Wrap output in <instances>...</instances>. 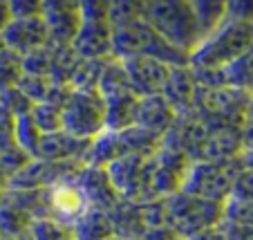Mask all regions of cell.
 <instances>
[{
  "mask_svg": "<svg viewBox=\"0 0 253 240\" xmlns=\"http://www.w3.org/2000/svg\"><path fill=\"white\" fill-rule=\"evenodd\" d=\"M222 222H226L231 227H253V202L229 197L224 202Z\"/></svg>",
  "mask_w": 253,
  "mask_h": 240,
  "instance_id": "obj_33",
  "label": "cell"
},
{
  "mask_svg": "<svg viewBox=\"0 0 253 240\" xmlns=\"http://www.w3.org/2000/svg\"><path fill=\"white\" fill-rule=\"evenodd\" d=\"M96 90H99V95L103 96V99L121 95V92H132L130 90V83H128V77H126V70H124V65H121V61H117V58H108L103 72H101Z\"/></svg>",
  "mask_w": 253,
  "mask_h": 240,
  "instance_id": "obj_27",
  "label": "cell"
},
{
  "mask_svg": "<svg viewBox=\"0 0 253 240\" xmlns=\"http://www.w3.org/2000/svg\"><path fill=\"white\" fill-rule=\"evenodd\" d=\"M126 70V77H128L130 90L141 99V96H155L162 95L164 86L168 81V74H170V67H166L164 63L155 61L150 56H132L121 61Z\"/></svg>",
  "mask_w": 253,
  "mask_h": 240,
  "instance_id": "obj_9",
  "label": "cell"
},
{
  "mask_svg": "<svg viewBox=\"0 0 253 240\" xmlns=\"http://www.w3.org/2000/svg\"><path fill=\"white\" fill-rule=\"evenodd\" d=\"M222 211V202H209L191 197L186 193H175L166 197V227H170L182 238H191L200 231L220 225Z\"/></svg>",
  "mask_w": 253,
  "mask_h": 240,
  "instance_id": "obj_4",
  "label": "cell"
},
{
  "mask_svg": "<svg viewBox=\"0 0 253 240\" xmlns=\"http://www.w3.org/2000/svg\"><path fill=\"white\" fill-rule=\"evenodd\" d=\"M0 36H2L5 48L16 52L18 56H25V54L34 52V49L49 45V36H47V27L43 23V16L27 18V20H11L9 27Z\"/></svg>",
  "mask_w": 253,
  "mask_h": 240,
  "instance_id": "obj_10",
  "label": "cell"
},
{
  "mask_svg": "<svg viewBox=\"0 0 253 240\" xmlns=\"http://www.w3.org/2000/svg\"><path fill=\"white\" fill-rule=\"evenodd\" d=\"M32 216L20 211L16 204H11L5 195L0 197V236L7 238H18L32 227Z\"/></svg>",
  "mask_w": 253,
  "mask_h": 240,
  "instance_id": "obj_25",
  "label": "cell"
},
{
  "mask_svg": "<svg viewBox=\"0 0 253 240\" xmlns=\"http://www.w3.org/2000/svg\"><path fill=\"white\" fill-rule=\"evenodd\" d=\"M240 135H242V150L244 153H253V119H244Z\"/></svg>",
  "mask_w": 253,
  "mask_h": 240,
  "instance_id": "obj_46",
  "label": "cell"
},
{
  "mask_svg": "<svg viewBox=\"0 0 253 240\" xmlns=\"http://www.w3.org/2000/svg\"><path fill=\"white\" fill-rule=\"evenodd\" d=\"M253 49V25L226 20L200 43L188 56V67H204V70H222L235 58Z\"/></svg>",
  "mask_w": 253,
  "mask_h": 240,
  "instance_id": "obj_2",
  "label": "cell"
},
{
  "mask_svg": "<svg viewBox=\"0 0 253 240\" xmlns=\"http://www.w3.org/2000/svg\"><path fill=\"white\" fill-rule=\"evenodd\" d=\"M2 49H5V43H2V36H0V52H2Z\"/></svg>",
  "mask_w": 253,
  "mask_h": 240,
  "instance_id": "obj_52",
  "label": "cell"
},
{
  "mask_svg": "<svg viewBox=\"0 0 253 240\" xmlns=\"http://www.w3.org/2000/svg\"><path fill=\"white\" fill-rule=\"evenodd\" d=\"M52 48H54V45H52ZM81 63H83V58L79 56L77 49L72 48V45H65V48H54L52 70H49V81H52L54 86H70Z\"/></svg>",
  "mask_w": 253,
  "mask_h": 240,
  "instance_id": "obj_23",
  "label": "cell"
},
{
  "mask_svg": "<svg viewBox=\"0 0 253 240\" xmlns=\"http://www.w3.org/2000/svg\"><path fill=\"white\" fill-rule=\"evenodd\" d=\"M0 197H2V189H0Z\"/></svg>",
  "mask_w": 253,
  "mask_h": 240,
  "instance_id": "obj_55",
  "label": "cell"
},
{
  "mask_svg": "<svg viewBox=\"0 0 253 240\" xmlns=\"http://www.w3.org/2000/svg\"><path fill=\"white\" fill-rule=\"evenodd\" d=\"M72 236H74V240H108V238H115V236H112L110 216H108L105 211L87 209V211L72 225Z\"/></svg>",
  "mask_w": 253,
  "mask_h": 240,
  "instance_id": "obj_22",
  "label": "cell"
},
{
  "mask_svg": "<svg viewBox=\"0 0 253 240\" xmlns=\"http://www.w3.org/2000/svg\"><path fill=\"white\" fill-rule=\"evenodd\" d=\"M43 7L41 2H32V0H9V14L11 20H27L41 16Z\"/></svg>",
  "mask_w": 253,
  "mask_h": 240,
  "instance_id": "obj_43",
  "label": "cell"
},
{
  "mask_svg": "<svg viewBox=\"0 0 253 240\" xmlns=\"http://www.w3.org/2000/svg\"><path fill=\"white\" fill-rule=\"evenodd\" d=\"M63 130L79 140H92L105 130V99L99 90H74L63 108Z\"/></svg>",
  "mask_w": 253,
  "mask_h": 240,
  "instance_id": "obj_6",
  "label": "cell"
},
{
  "mask_svg": "<svg viewBox=\"0 0 253 240\" xmlns=\"http://www.w3.org/2000/svg\"><path fill=\"white\" fill-rule=\"evenodd\" d=\"M244 150L240 128L220 130V133H211L206 137L204 144L193 153L191 162H229V159H238Z\"/></svg>",
  "mask_w": 253,
  "mask_h": 240,
  "instance_id": "obj_15",
  "label": "cell"
},
{
  "mask_svg": "<svg viewBox=\"0 0 253 240\" xmlns=\"http://www.w3.org/2000/svg\"><path fill=\"white\" fill-rule=\"evenodd\" d=\"M72 88L70 86H49V92H47V96H45V101L43 103H49V106H54V108H65V103L70 101V96H72Z\"/></svg>",
  "mask_w": 253,
  "mask_h": 240,
  "instance_id": "obj_44",
  "label": "cell"
},
{
  "mask_svg": "<svg viewBox=\"0 0 253 240\" xmlns=\"http://www.w3.org/2000/svg\"><path fill=\"white\" fill-rule=\"evenodd\" d=\"M29 115H32L36 128L43 135H52V133L63 130V110L61 108H54V106H49V103H36Z\"/></svg>",
  "mask_w": 253,
  "mask_h": 240,
  "instance_id": "obj_32",
  "label": "cell"
},
{
  "mask_svg": "<svg viewBox=\"0 0 253 240\" xmlns=\"http://www.w3.org/2000/svg\"><path fill=\"white\" fill-rule=\"evenodd\" d=\"M153 34V27L143 18L126 23L121 27H112V58L126 61L132 56H143Z\"/></svg>",
  "mask_w": 253,
  "mask_h": 240,
  "instance_id": "obj_11",
  "label": "cell"
},
{
  "mask_svg": "<svg viewBox=\"0 0 253 240\" xmlns=\"http://www.w3.org/2000/svg\"><path fill=\"white\" fill-rule=\"evenodd\" d=\"M110 2L101 0H87L81 2V27L72 48L83 61H96V58L112 56V25L108 18Z\"/></svg>",
  "mask_w": 253,
  "mask_h": 240,
  "instance_id": "obj_5",
  "label": "cell"
},
{
  "mask_svg": "<svg viewBox=\"0 0 253 240\" xmlns=\"http://www.w3.org/2000/svg\"><path fill=\"white\" fill-rule=\"evenodd\" d=\"M141 216L146 229L166 227V200H155L148 202V204H141Z\"/></svg>",
  "mask_w": 253,
  "mask_h": 240,
  "instance_id": "obj_38",
  "label": "cell"
},
{
  "mask_svg": "<svg viewBox=\"0 0 253 240\" xmlns=\"http://www.w3.org/2000/svg\"><path fill=\"white\" fill-rule=\"evenodd\" d=\"M112 58V56H110ZM105 63L108 58H96V61H83L79 65L77 74L72 79V90H96L99 86V79H101V72H103Z\"/></svg>",
  "mask_w": 253,
  "mask_h": 240,
  "instance_id": "obj_30",
  "label": "cell"
},
{
  "mask_svg": "<svg viewBox=\"0 0 253 240\" xmlns=\"http://www.w3.org/2000/svg\"><path fill=\"white\" fill-rule=\"evenodd\" d=\"M222 74H224L226 88H233V90L251 95L253 92V49H249L244 56L235 58L233 63L222 67Z\"/></svg>",
  "mask_w": 253,
  "mask_h": 240,
  "instance_id": "obj_24",
  "label": "cell"
},
{
  "mask_svg": "<svg viewBox=\"0 0 253 240\" xmlns=\"http://www.w3.org/2000/svg\"><path fill=\"white\" fill-rule=\"evenodd\" d=\"M90 140H79L74 135L58 130L52 135H43L39 146V155L36 159H45V162H79L85 153Z\"/></svg>",
  "mask_w": 253,
  "mask_h": 240,
  "instance_id": "obj_16",
  "label": "cell"
},
{
  "mask_svg": "<svg viewBox=\"0 0 253 240\" xmlns=\"http://www.w3.org/2000/svg\"><path fill=\"white\" fill-rule=\"evenodd\" d=\"M143 20L162 36L172 48L182 49L191 56L193 49L200 48L202 32L197 18L193 14L191 2H177V0H164V2H143Z\"/></svg>",
  "mask_w": 253,
  "mask_h": 240,
  "instance_id": "obj_1",
  "label": "cell"
},
{
  "mask_svg": "<svg viewBox=\"0 0 253 240\" xmlns=\"http://www.w3.org/2000/svg\"><path fill=\"white\" fill-rule=\"evenodd\" d=\"M220 229L226 240H253V227H231L220 222Z\"/></svg>",
  "mask_w": 253,
  "mask_h": 240,
  "instance_id": "obj_45",
  "label": "cell"
},
{
  "mask_svg": "<svg viewBox=\"0 0 253 240\" xmlns=\"http://www.w3.org/2000/svg\"><path fill=\"white\" fill-rule=\"evenodd\" d=\"M240 159H242V166L244 168L253 171V153H242V155H240Z\"/></svg>",
  "mask_w": 253,
  "mask_h": 240,
  "instance_id": "obj_49",
  "label": "cell"
},
{
  "mask_svg": "<svg viewBox=\"0 0 253 240\" xmlns=\"http://www.w3.org/2000/svg\"><path fill=\"white\" fill-rule=\"evenodd\" d=\"M29 234L34 240H74L72 227L54 220V218H41L34 220L29 227Z\"/></svg>",
  "mask_w": 253,
  "mask_h": 240,
  "instance_id": "obj_29",
  "label": "cell"
},
{
  "mask_svg": "<svg viewBox=\"0 0 253 240\" xmlns=\"http://www.w3.org/2000/svg\"><path fill=\"white\" fill-rule=\"evenodd\" d=\"M186 240H226V238H224V234H222L220 225H217V227H211V229L200 231V234L191 236V238H186Z\"/></svg>",
  "mask_w": 253,
  "mask_h": 240,
  "instance_id": "obj_47",
  "label": "cell"
},
{
  "mask_svg": "<svg viewBox=\"0 0 253 240\" xmlns=\"http://www.w3.org/2000/svg\"><path fill=\"white\" fill-rule=\"evenodd\" d=\"M11 23V14H9V2H2L0 0V34L5 32Z\"/></svg>",
  "mask_w": 253,
  "mask_h": 240,
  "instance_id": "obj_48",
  "label": "cell"
},
{
  "mask_svg": "<svg viewBox=\"0 0 253 240\" xmlns=\"http://www.w3.org/2000/svg\"><path fill=\"white\" fill-rule=\"evenodd\" d=\"M16 146V117L0 108V153Z\"/></svg>",
  "mask_w": 253,
  "mask_h": 240,
  "instance_id": "obj_40",
  "label": "cell"
},
{
  "mask_svg": "<svg viewBox=\"0 0 253 240\" xmlns=\"http://www.w3.org/2000/svg\"><path fill=\"white\" fill-rule=\"evenodd\" d=\"M117 135H119L121 148L126 155H137V157L148 159L162 148V135H155L146 128H139V126H130Z\"/></svg>",
  "mask_w": 253,
  "mask_h": 240,
  "instance_id": "obj_21",
  "label": "cell"
},
{
  "mask_svg": "<svg viewBox=\"0 0 253 240\" xmlns=\"http://www.w3.org/2000/svg\"><path fill=\"white\" fill-rule=\"evenodd\" d=\"M77 184L83 191L90 209H96V211H110L115 209V204L121 200L117 195L115 187L110 184V178L105 173V168H85L77 173Z\"/></svg>",
  "mask_w": 253,
  "mask_h": 240,
  "instance_id": "obj_12",
  "label": "cell"
},
{
  "mask_svg": "<svg viewBox=\"0 0 253 240\" xmlns=\"http://www.w3.org/2000/svg\"><path fill=\"white\" fill-rule=\"evenodd\" d=\"M177 115L168 101L164 99L162 95H155V96H141L137 101V110H134V126L139 128H146L155 135H166L168 130L172 128L175 124Z\"/></svg>",
  "mask_w": 253,
  "mask_h": 240,
  "instance_id": "obj_14",
  "label": "cell"
},
{
  "mask_svg": "<svg viewBox=\"0 0 253 240\" xmlns=\"http://www.w3.org/2000/svg\"><path fill=\"white\" fill-rule=\"evenodd\" d=\"M124 148H121L119 135L110 133V130H103L96 137H92L90 144H87L85 153L81 157V166L85 168H105L108 164H112L115 159L124 157Z\"/></svg>",
  "mask_w": 253,
  "mask_h": 240,
  "instance_id": "obj_19",
  "label": "cell"
},
{
  "mask_svg": "<svg viewBox=\"0 0 253 240\" xmlns=\"http://www.w3.org/2000/svg\"><path fill=\"white\" fill-rule=\"evenodd\" d=\"M231 197L244 200V202H253V171H249V168L240 171L233 182V189H231Z\"/></svg>",
  "mask_w": 253,
  "mask_h": 240,
  "instance_id": "obj_41",
  "label": "cell"
},
{
  "mask_svg": "<svg viewBox=\"0 0 253 240\" xmlns=\"http://www.w3.org/2000/svg\"><path fill=\"white\" fill-rule=\"evenodd\" d=\"M108 18H110L112 27H121L126 23L143 18V2H124V0L121 2H110Z\"/></svg>",
  "mask_w": 253,
  "mask_h": 240,
  "instance_id": "obj_36",
  "label": "cell"
},
{
  "mask_svg": "<svg viewBox=\"0 0 253 240\" xmlns=\"http://www.w3.org/2000/svg\"><path fill=\"white\" fill-rule=\"evenodd\" d=\"M242 168L244 166L240 157L229 159V162H193L182 180L179 193L224 204L231 197L233 182Z\"/></svg>",
  "mask_w": 253,
  "mask_h": 240,
  "instance_id": "obj_3",
  "label": "cell"
},
{
  "mask_svg": "<svg viewBox=\"0 0 253 240\" xmlns=\"http://www.w3.org/2000/svg\"><path fill=\"white\" fill-rule=\"evenodd\" d=\"M41 140H43V133L36 128L32 115H25V117H18V119H16V146L23 148L29 157L36 159Z\"/></svg>",
  "mask_w": 253,
  "mask_h": 240,
  "instance_id": "obj_28",
  "label": "cell"
},
{
  "mask_svg": "<svg viewBox=\"0 0 253 240\" xmlns=\"http://www.w3.org/2000/svg\"><path fill=\"white\" fill-rule=\"evenodd\" d=\"M226 20L253 25V2L251 0H231V2H226Z\"/></svg>",
  "mask_w": 253,
  "mask_h": 240,
  "instance_id": "obj_42",
  "label": "cell"
},
{
  "mask_svg": "<svg viewBox=\"0 0 253 240\" xmlns=\"http://www.w3.org/2000/svg\"><path fill=\"white\" fill-rule=\"evenodd\" d=\"M108 240H119V238H108Z\"/></svg>",
  "mask_w": 253,
  "mask_h": 240,
  "instance_id": "obj_54",
  "label": "cell"
},
{
  "mask_svg": "<svg viewBox=\"0 0 253 240\" xmlns=\"http://www.w3.org/2000/svg\"><path fill=\"white\" fill-rule=\"evenodd\" d=\"M43 23L47 27L49 45L65 48L72 45L81 27V2H67V0H45L41 2Z\"/></svg>",
  "mask_w": 253,
  "mask_h": 240,
  "instance_id": "obj_7",
  "label": "cell"
},
{
  "mask_svg": "<svg viewBox=\"0 0 253 240\" xmlns=\"http://www.w3.org/2000/svg\"><path fill=\"white\" fill-rule=\"evenodd\" d=\"M52 54L54 48L45 45L34 52L25 54L23 56V74H34V77H47L49 79V70H52Z\"/></svg>",
  "mask_w": 253,
  "mask_h": 240,
  "instance_id": "obj_34",
  "label": "cell"
},
{
  "mask_svg": "<svg viewBox=\"0 0 253 240\" xmlns=\"http://www.w3.org/2000/svg\"><path fill=\"white\" fill-rule=\"evenodd\" d=\"M247 119H253V92L249 96V106H247Z\"/></svg>",
  "mask_w": 253,
  "mask_h": 240,
  "instance_id": "obj_51",
  "label": "cell"
},
{
  "mask_svg": "<svg viewBox=\"0 0 253 240\" xmlns=\"http://www.w3.org/2000/svg\"><path fill=\"white\" fill-rule=\"evenodd\" d=\"M20 77H23V56L5 48L0 52V92L16 88Z\"/></svg>",
  "mask_w": 253,
  "mask_h": 240,
  "instance_id": "obj_31",
  "label": "cell"
},
{
  "mask_svg": "<svg viewBox=\"0 0 253 240\" xmlns=\"http://www.w3.org/2000/svg\"><path fill=\"white\" fill-rule=\"evenodd\" d=\"M7 180H9V175L5 173V168L0 166V189H2V191H5V187H7Z\"/></svg>",
  "mask_w": 253,
  "mask_h": 240,
  "instance_id": "obj_50",
  "label": "cell"
},
{
  "mask_svg": "<svg viewBox=\"0 0 253 240\" xmlns=\"http://www.w3.org/2000/svg\"><path fill=\"white\" fill-rule=\"evenodd\" d=\"M195 79L188 67H170L168 81L162 90V96L168 101V106L175 110L177 117L193 112V95H195Z\"/></svg>",
  "mask_w": 253,
  "mask_h": 240,
  "instance_id": "obj_17",
  "label": "cell"
},
{
  "mask_svg": "<svg viewBox=\"0 0 253 240\" xmlns=\"http://www.w3.org/2000/svg\"><path fill=\"white\" fill-rule=\"evenodd\" d=\"M139 96L134 92H121V95L105 99V130L121 133V130L134 126V110H137Z\"/></svg>",
  "mask_w": 253,
  "mask_h": 240,
  "instance_id": "obj_20",
  "label": "cell"
},
{
  "mask_svg": "<svg viewBox=\"0 0 253 240\" xmlns=\"http://www.w3.org/2000/svg\"><path fill=\"white\" fill-rule=\"evenodd\" d=\"M112 225V236L119 240H143L146 236V225L141 216V204H134L128 200H119L115 209L108 211Z\"/></svg>",
  "mask_w": 253,
  "mask_h": 240,
  "instance_id": "obj_18",
  "label": "cell"
},
{
  "mask_svg": "<svg viewBox=\"0 0 253 240\" xmlns=\"http://www.w3.org/2000/svg\"><path fill=\"white\" fill-rule=\"evenodd\" d=\"M0 108H5L9 115H14L16 119H18V117H25L32 112L34 103L18 90V88H9V90L0 92Z\"/></svg>",
  "mask_w": 253,
  "mask_h": 240,
  "instance_id": "obj_37",
  "label": "cell"
},
{
  "mask_svg": "<svg viewBox=\"0 0 253 240\" xmlns=\"http://www.w3.org/2000/svg\"><path fill=\"white\" fill-rule=\"evenodd\" d=\"M193 14L200 25L202 39H209L215 29L220 27L226 18V2H211V0H197L191 2Z\"/></svg>",
  "mask_w": 253,
  "mask_h": 240,
  "instance_id": "obj_26",
  "label": "cell"
},
{
  "mask_svg": "<svg viewBox=\"0 0 253 240\" xmlns=\"http://www.w3.org/2000/svg\"><path fill=\"white\" fill-rule=\"evenodd\" d=\"M143 162H146V159L137 157V155H124V157L115 159L112 164L105 166V173L110 178V184L115 187L117 195H119L121 200H128V202L137 200Z\"/></svg>",
  "mask_w": 253,
  "mask_h": 240,
  "instance_id": "obj_13",
  "label": "cell"
},
{
  "mask_svg": "<svg viewBox=\"0 0 253 240\" xmlns=\"http://www.w3.org/2000/svg\"><path fill=\"white\" fill-rule=\"evenodd\" d=\"M34 157H29L27 153H25L23 148H18V146H14V148L5 150V153H0V166L5 168V173L9 175H16L20 171V168H25L29 162H32Z\"/></svg>",
  "mask_w": 253,
  "mask_h": 240,
  "instance_id": "obj_39",
  "label": "cell"
},
{
  "mask_svg": "<svg viewBox=\"0 0 253 240\" xmlns=\"http://www.w3.org/2000/svg\"><path fill=\"white\" fill-rule=\"evenodd\" d=\"M49 86H52V81H49L47 77H34V74H23L20 81L16 83V88L32 101L34 106L45 101V96H47V92H49Z\"/></svg>",
  "mask_w": 253,
  "mask_h": 240,
  "instance_id": "obj_35",
  "label": "cell"
},
{
  "mask_svg": "<svg viewBox=\"0 0 253 240\" xmlns=\"http://www.w3.org/2000/svg\"><path fill=\"white\" fill-rule=\"evenodd\" d=\"M45 195H47L49 218L63 222V225L72 227L87 209H90L85 195H83V191L77 184V175L52 184L49 189H45Z\"/></svg>",
  "mask_w": 253,
  "mask_h": 240,
  "instance_id": "obj_8",
  "label": "cell"
},
{
  "mask_svg": "<svg viewBox=\"0 0 253 240\" xmlns=\"http://www.w3.org/2000/svg\"><path fill=\"white\" fill-rule=\"evenodd\" d=\"M0 240H16V238H7V236H0Z\"/></svg>",
  "mask_w": 253,
  "mask_h": 240,
  "instance_id": "obj_53",
  "label": "cell"
}]
</instances>
